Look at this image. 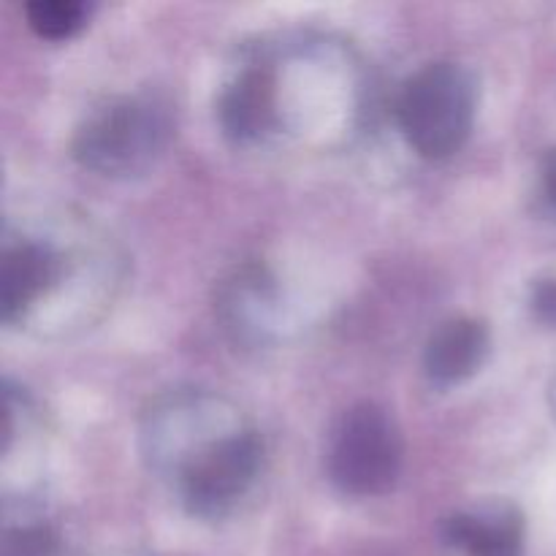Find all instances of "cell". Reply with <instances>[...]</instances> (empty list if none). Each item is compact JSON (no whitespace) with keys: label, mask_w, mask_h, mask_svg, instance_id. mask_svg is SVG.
I'll list each match as a JSON object with an SVG mask.
<instances>
[{"label":"cell","mask_w":556,"mask_h":556,"mask_svg":"<svg viewBox=\"0 0 556 556\" xmlns=\"http://www.w3.org/2000/svg\"><path fill=\"white\" fill-rule=\"evenodd\" d=\"M144 459L193 516L231 514L258 483L264 443L242 413L201 389L172 391L147 410Z\"/></svg>","instance_id":"1"},{"label":"cell","mask_w":556,"mask_h":556,"mask_svg":"<svg viewBox=\"0 0 556 556\" xmlns=\"http://www.w3.org/2000/svg\"><path fill=\"white\" fill-rule=\"evenodd\" d=\"M174 134L172 103L157 92L109 98L92 109L74 136V152L87 168L106 177L150 168Z\"/></svg>","instance_id":"2"},{"label":"cell","mask_w":556,"mask_h":556,"mask_svg":"<svg viewBox=\"0 0 556 556\" xmlns=\"http://www.w3.org/2000/svg\"><path fill=\"white\" fill-rule=\"evenodd\" d=\"M396 117L418 155H454L476 123V81L456 63H427L402 85Z\"/></svg>","instance_id":"3"},{"label":"cell","mask_w":556,"mask_h":556,"mask_svg":"<svg viewBox=\"0 0 556 556\" xmlns=\"http://www.w3.org/2000/svg\"><path fill=\"white\" fill-rule=\"evenodd\" d=\"M400 427L375 402H358L337 418L326 448L331 483L351 497H378L402 472Z\"/></svg>","instance_id":"4"},{"label":"cell","mask_w":556,"mask_h":556,"mask_svg":"<svg viewBox=\"0 0 556 556\" xmlns=\"http://www.w3.org/2000/svg\"><path fill=\"white\" fill-rule=\"evenodd\" d=\"M63 275V255L38 239H5L0 271V313L3 324L25 318Z\"/></svg>","instance_id":"5"},{"label":"cell","mask_w":556,"mask_h":556,"mask_svg":"<svg viewBox=\"0 0 556 556\" xmlns=\"http://www.w3.org/2000/svg\"><path fill=\"white\" fill-rule=\"evenodd\" d=\"M443 538L467 556H521L525 519L514 505L486 503L448 516Z\"/></svg>","instance_id":"6"},{"label":"cell","mask_w":556,"mask_h":556,"mask_svg":"<svg viewBox=\"0 0 556 556\" xmlns=\"http://www.w3.org/2000/svg\"><path fill=\"white\" fill-rule=\"evenodd\" d=\"M489 329L483 320L448 318L429 334L424 348V369L438 386H454L481 369L489 356Z\"/></svg>","instance_id":"7"},{"label":"cell","mask_w":556,"mask_h":556,"mask_svg":"<svg viewBox=\"0 0 556 556\" xmlns=\"http://www.w3.org/2000/svg\"><path fill=\"white\" fill-rule=\"evenodd\" d=\"M275 106V74L264 63H250L223 90L220 125L231 139L255 141L277 125Z\"/></svg>","instance_id":"8"},{"label":"cell","mask_w":556,"mask_h":556,"mask_svg":"<svg viewBox=\"0 0 556 556\" xmlns=\"http://www.w3.org/2000/svg\"><path fill=\"white\" fill-rule=\"evenodd\" d=\"M27 22L43 38H68L85 25L90 5L81 0H33L27 3Z\"/></svg>","instance_id":"9"},{"label":"cell","mask_w":556,"mask_h":556,"mask_svg":"<svg viewBox=\"0 0 556 556\" xmlns=\"http://www.w3.org/2000/svg\"><path fill=\"white\" fill-rule=\"evenodd\" d=\"M52 541L43 527H22L5 532L3 556H49Z\"/></svg>","instance_id":"10"},{"label":"cell","mask_w":556,"mask_h":556,"mask_svg":"<svg viewBox=\"0 0 556 556\" xmlns=\"http://www.w3.org/2000/svg\"><path fill=\"white\" fill-rule=\"evenodd\" d=\"M538 193H541L543 210L556 220V147L548 150L541 161V174H538Z\"/></svg>","instance_id":"11"},{"label":"cell","mask_w":556,"mask_h":556,"mask_svg":"<svg viewBox=\"0 0 556 556\" xmlns=\"http://www.w3.org/2000/svg\"><path fill=\"white\" fill-rule=\"evenodd\" d=\"M532 309L543 324L556 326V277H546L532 288Z\"/></svg>","instance_id":"12"}]
</instances>
